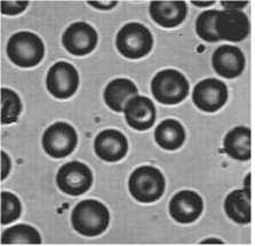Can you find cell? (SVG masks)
Returning a JSON list of instances; mask_svg holds the SVG:
<instances>
[{
  "label": "cell",
  "instance_id": "6da1fadb",
  "mask_svg": "<svg viewBox=\"0 0 255 246\" xmlns=\"http://www.w3.org/2000/svg\"><path fill=\"white\" fill-rule=\"evenodd\" d=\"M109 222V211L95 199H85L78 203L71 214L73 229L86 237L101 235L107 230Z\"/></svg>",
  "mask_w": 255,
  "mask_h": 246
},
{
  "label": "cell",
  "instance_id": "7a4b0ae2",
  "mask_svg": "<svg viewBox=\"0 0 255 246\" xmlns=\"http://www.w3.org/2000/svg\"><path fill=\"white\" fill-rule=\"evenodd\" d=\"M165 178L158 168L141 166L129 176L128 189L137 202L150 204L161 198L165 191Z\"/></svg>",
  "mask_w": 255,
  "mask_h": 246
},
{
  "label": "cell",
  "instance_id": "3957f363",
  "mask_svg": "<svg viewBox=\"0 0 255 246\" xmlns=\"http://www.w3.org/2000/svg\"><path fill=\"white\" fill-rule=\"evenodd\" d=\"M116 47L127 59L138 60L151 52L153 37L150 30L141 23H127L116 37Z\"/></svg>",
  "mask_w": 255,
  "mask_h": 246
},
{
  "label": "cell",
  "instance_id": "277c9868",
  "mask_svg": "<svg viewBox=\"0 0 255 246\" xmlns=\"http://www.w3.org/2000/svg\"><path fill=\"white\" fill-rule=\"evenodd\" d=\"M7 55L17 67L32 68L44 59L45 46L37 34L21 31L10 37L7 44Z\"/></svg>",
  "mask_w": 255,
  "mask_h": 246
},
{
  "label": "cell",
  "instance_id": "5b68a950",
  "mask_svg": "<svg viewBox=\"0 0 255 246\" xmlns=\"http://www.w3.org/2000/svg\"><path fill=\"white\" fill-rule=\"evenodd\" d=\"M190 85L187 78L174 69L159 71L152 78L151 93L161 105H179L188 97Z\"/></svg>",
  "mask_w": 255,
  "mask_h": 246
},
{
  "label": "cell",
  "instance_id": "8992f818",
  "mask_svg": "<svg viewBox=\"0 0 255 246\" xmlns=\"http://www.w3.org/2000/svg\"><path fill=\"white\" fill-rule=\"evenodd\" d=\"M78 136L75 128L67 123H55L45 130L42 148L53 158H64L71 155L77 147Z\"/></svg>",
  "mask_w": 255,
  "mask_h": 246
},
{
  "label": "cell",
  "instance_id": "52a82bcc",
  "mask_svg": "<svg viewBox=\"0 0 255 246\" xmlns=\"http://www.w3.org/2000/svg\"><path fill=\"white\" fill-rule=\"evenodd\" d=\"M56 183L64 194L80 196L90 190L93 183L92 171L80 161H70L57 172Z\"/></svg>",
  "mask_w": 255,
  "mask_h": 246
},
{
  "label": "cell",
  "instance_id": "ba28073f",
  "mask_svg": "<svg viewBox=\"0 0 255 246\" xmlns=\"http://www.w3.org/2000/svg\"><path fill=\"white\" fill-rule=\"evenodd\" d=\"M79 86L78 71L72 64L61 61L49 69L46 87L56 99H69L76 93Z\"/></svg>",
  "mask_w": 255,
  "mask_h": 246
},
{
  "label": "cell",
  "instance_id": "9c48e42d",
  "mask_svg": "<svg viewBox=\"0 0 255 246\" xmlns=\"http://www.w3.org/2000/svg\"><path fill=\"white\" fill-rule=\"evenodd\" d=\"M192 101L204 113H216L228 101V87L216 78L204 79L192 91Z\"/></svg>",
  "mask_w": 255,
  "mask_h": 246
},
{
  "label": "cell",
  "instance_id": "30bf717a",
  "mask_svg": "<svg viewBox=\"0 0 255 246\" xmlns=\"http://www.w3.org/2000/svg\"><path fill=\"white\" fill-rule=\"evenodd\" d=\"M249 17L241 10H219L215 18V32L220 40L239 43L250 34Z\"/></svg>",
  "mask_w": 255,
  "mask_h": 246
},
{
  "label": "cell",
  "instance_id": "8fae6325",
  "mask_svg": "<svg viewBox=\"0 0 255 246\" xmlns=\"http://www.w3.org/2000/svg\"><path fill=\"white\" fill-rule=\"evenodd\" d=\"M98 32L85 22H76L65 30L62 44L69 53L76 56H84L93 52L98 45Z\"/></svg>",
  "mask_w": 255,
  "mask_h": 246
},
{
  "label": "cell",
  "instance_id": "7c38bea8",
  "mask_svg": "<svg viewBox=\"0 0 255 246\" xmlns=\"http://www.w3.org/2000/svg\"><path fill=\"white\" fill-rule=\"evenodd\" d=\"M204 203L200 196L192 190H182L173 196L169 202V214L177 224L189 225L203 213Z\"/></svg>",
  "mask_w": 255,
  "mask_h": 246
},
{
  "label": "cell",
  "instance_id": "4fadbf2b",
  "mask_svg": "<svg viewBox=\"0 0 255 246\" xmlns=\"http://www.w3.org/2000/svg\"><path fill=\"white\" fill-rule=\"evenodd\" d=\"M212 65L214 71L222 78L234 79L244 71L246 60L243 52L238 47L231 45H223L215 49L212 56Z\"/></svg>",
  "mask_w": 255,
  "mask_h": 246
},
{
  "label": "cell",
  "instance_id": "5bb4252c",
  "mask_svg": "<svg viewBox=\"0 0 255 246\" xmlns=\"http://www.w3.org/2000/svg\"><path fill=\"white\" fill-rule=\"evenodd\" d=\"M94 150L102 160L116 163L126 156L128 151V142L126 136L119 130L106 129L96 136Z\"/></svg>",
  "mask_w": 255,
  "mask_h": 246
},
{
  "label": "cell",
  "instance_id": "9a60e30c",
  "mask_svg": "<svg viewBox=\"0 0 255 246\" xmlns=\"http://www.w3.org/2000/svg\"><path fill=\"white\" fill-rule=\"evenodd\" d=\"M124 114L127 124L136 130L151 128L156 121V108L153 102L149 98L140 95L127 102Z\"/></svg>",
  "mask_w": 255,
  "mask_h": 246
},
{
  "label": "cell",
  "instance_id": "2e32d148",
  "mask_svg": "<svg viewBox=\"0 0 255 246\" xmlns=\"http://www.w3.org/2000/svg\"><path fill=\"white\" fill-rule=\"evenodd\" d=\"M187 3L185 1H151L149 13L154 23L163 28H176L187 17Z\"/></svg>",
  "mask_w": 255,
  "mask_h": 246
},
{
  "label": "cell",
  "instance_id": "e0dca14e",
  "mask_svg": "<svg viewBox=\"0 0 255 246\" xmlns=\"http://www.w3.org/2000/svg\"><path fill=\"white\" fill-rule=\"evenodd\" d=\"M136 95L137 88L132 80L118 78L108 84L104 91V101L111 110L124 113L127 102Z\"/></svg>",
  "mask_w": 255,
  "mask_h": 246
},
{
  "label": "cell",
  "instance_id": "ac0fdd59",
  "mask_svg": "<svg viewBox=\"0 0 255 246\" xmlns=\"http://www.w3.org/2000/svg\"><path fill=\"white\" fill-rule=\"evenodd\" d=\"M154 141L160 148L174 151L182 147L185 141V130L175 119H166L154 129Z\"/></svg>",
  "mask_w": 255,
  "mask_h": 246
},
{
  "label": "cell",
  "instance_id": "d6986e66",
  "mask_svg": "<svg viewBox=\"0 0 255 246\" xmlns=\"http://www.w3.org/2000/svg\"><path fill=\"white\" fill-rule=\"evenodd\" d=\"M225 151L233 159L247 161L251 159V129L238 126L231 129L225 137Z\"/></svg>",
  "mask_w": 255,
  "mask_h": 246
},
{
  "label": "cell",
  "instance_id": "ffe728a7",
  "mask_svg": "<svg viewBox=\"0 0 255 246\" xmlns=\"http://www.w3.org/2000/svg\"><path fill=\"white\" fill-rule=\"evenodd\" d=\"M225 211L228 218L236 224L249 225L251 217V196L244 189L234 190L227 196L225 201Z\"/></svg>",
  "mask_w": 255,
  "mask_h": 246
},
{
  "label": "cell",
  "instance_id": "44dd1931",
  "mask_svg": "<svg viewBox=\"0 0 255 246\" xmlns=\"http://www.w3.org/2000/svg\"><path fill=\"white\" fill-rule=\"evenodd\" d=\"M41 237L38 230L29 225H16L3 230L1 245H39Z\"/></svg>",
  "mask_w": 255,
  "mask_h": 246
},
{
  "label": "cell",
  "instance_id": "7402d4cb",
  "mask_svg": "<svg viewBox=\"0 0 255 246\" xmlns=\"http://www.w3.org/2000/svg\"><path fill=\"white\" fill-rule=\"evenodd\" d=\"M22 110L18 95L9 88H1V124L9 125L17 122Z\"/></svg>",
  "mask_w": 255,
  "mask_h": 246
},
{
  "label": "cell",
  "instance_id": "603a6c76",
  "mask_svg": "<svg viewBox=\"0 0 255 246\" xmlns=\"http://www.w3.org/2000/svg\"><path fill=\"white\" fill-rule=\"evenodd\" d=\"M218 14L219 10L212 9L203 11L197 17L196 32L204 41H207V43H218L220 41L218 34L215 32V18Z\"/></svg>",
  "mask_w": 255,
  "mask_h": 246
},
{
  "label": "cell",
  "instance_id": "cb8c5ba5",
  "mask_svg": "<svg viewBox=\"0 0 255 246\" xmlns=\"http://www.w3.org/2000/svg\"><path fill=\"white\" fill-rule=\"evenodd\" d=\"M21 202L16 196L8 191L1 193V225H9L21 215Z\"/></svg>",
  "mask_w": 255,
  "mask_h": 246
},
{
  "label": "cell",
  "instance_id": "d4e9b609",
  "mask_svg": "<svg viewBox=\"0 0 255 246\" xmlns=\"http://www.w3.org/2000/svg\"><path fill=\"white\" fill-rule=\"evenodd\" d=\"M0 5H1L0 7H1V13L3 15H18L26 9L29 1H17V0L6 1V0H2Z\"/></svg>",
  "mask_w": 255,
  "mask_h": 246
},
{
  "label": "cell",
  "instance_id": "484cf974",
  "mask_svg": "<svg viewBox=\"0 0 255 246\" xmlns=\"http://www.w3.org/2000/svg\"><path fill=\"white\" fill-rule=\"evenodd\" d=\"M10 159L5 151H1V180L3 181L10 172Z\"/></svg>",
  "mask_w": 255,
  "mask_h": 246
},
{
  "label": "cell",
  "instance_id": "4316f807",
  "mask_svg": "<svg viewBox=\"0 0 255 246\" xmlns=\"http://www.w3.org/2000/svg\"><path fill=\"white\" fill-rule=\"evenodd\" d=\"M221 5L228 10H239L249 5V1H221Z\"/></svg>",
  "mask_w": 255,
  "mask_h": 246
},
{
  "label": "cell",
  "instance_id": "83f0119b",
  "mask_svg": "<svg viewBox=\"0 0 255 246\" xmlns=\"http://www.w3.org/2000/svg\"><path fill=\"white\" fill-rule=\"evenodd\" d=\"M88 3H90L91 6L95 7V8L108 10L117 6L118 1H88Z\"/></svg>",
  "mask_w": 255,
  "mask_h": 246
},
{
  "label": "cell",
  "instance_id": "f1b7e54d",
  "mask_svg": "<svg viewBox=\"0 0 255 246\" xmlns=\"http://www.w3.org/2000/svg\"><path fill=\"white\" fill-rule=\"evenodd\" d=\"M247 195L251 196V173L247 174V176L245 178V189H244Z\"/></svg>",
  "mask_w": 255,
  "mask_h": 246
},
{
  "label": "cell",
  "instance_id": "f546056e",
  "mask_svg": "<svg viewBox=\"0 0 255 246\" xmlns=\"http://www.w3.org/2000/svg\"><path fill=\"white\" fill-rule=\"evenodd\" d=\"M191 3H194V5L198 7H206V6L213 5V3H215V1H191Z\"/></svg>",
  "mask_w": 255,
  "mask_h": 246
},
{
  "label": "cell",
  "instance_id": "4dcf8cb0",
  "mask_svg": "<svg viewBox=\"0 0 255 246\" xmlns=\"http://www.w3.org/2000/svg\"><path fill=\"white\" fill-rule=\"evenodd\" d=\"M199 244H202V245H205V244H225L223 243L222 241H220V240H206V241H203L202 243H199Z\"/></svg>",
  "mask_w": 255,
  "mask_h": 246
}]
</instances>
